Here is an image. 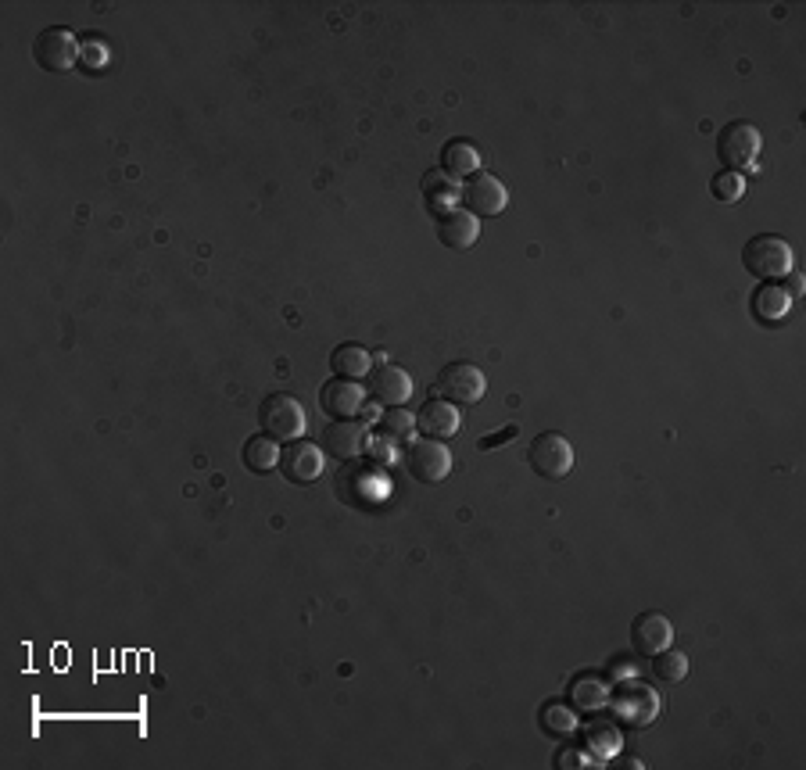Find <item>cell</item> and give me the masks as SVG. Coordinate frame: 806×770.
Segmentation results:
<instances>
[{"label":"cell","instance_id":"cell-1","mask_svg":"<svg viewBox=\"0 0 806 770\" xmlns=\"http://www.w3.org/2000/svg\"><path fill=\"white\" fill-rule=\"evenodd\" d=\"M742 262H746V269L756 280H767V283L785 280V276L792 273V248H789V240L778 237V233H760V237H753L746 244Z\"/></svg>","mask_w":806,"mask_h":770},{"label":"cell","instance_id":"cell-2","mask_svg":"<svg viewBox=\"0 0 806 770\" xmlns=\"http://www.w3.org/2000/svg\"><path fill=\"white\" fill-rule=\"evenodd\" d=\"M258 423L276 441H294L305 430V409H301V402L294 394L276 391L269 398H262V405H258Z\"/></svg>","mask_w":806,"mask_h":770},{"label":"cell","instance_id":"cell-3","mask_svg":"<svg viewBox=\"0 0 806 770\" xmlns=\"http://www.w3.org/2000/svg\"><path fill=\"white\" fill-rule=\"evenodd\" d=\"M760 129L753 122H728L721 129V137H717V154H721V162L728 165V172H742V169H753L756 158H760Z\"/></svg>","mask_w":806,"mask_h":770},{"label":"cell","instance_id":"cell-4","mask_svg":"<svg viewBox=\"0 0 806 770\" xmlns=\"http://www.w3.org/2000/svg\"><path fill=\"white\" fill-rule=\"evenodd\" d=\"M574 445L566 441L563 434L549 430V434H538L534 437L531 452H527V462H531V470L545 480H563L566 473L574 470Z\"/></svg>","mask_w":806,"mask_h":770},{"label":"cell","instance_id":"cell-5","mask_svg":"<svg viewBox=\"0 0 806 770\" xmlns=\"http://www.w3.org/2000/svg\"><path fill=\"white\" fill-rule=\"evenodd\" d=\"M484 391H488V377L473 362H448L438 373V394L452 405L481 402Z\"/></svg>","mask_w":806,"mask_h":770},{"label":"cell","instance_id":"cell-6","mask_svg":"<svg viewBox=\"0 0 806 770\" xmlns=\"http://www.w3.org/2000/svg\"><path fill=\"white\" fill-rule=\"evenodd\" d=\"M79 47H83V43L65 26H51L33 40V58L43 72H69L79 58Z\"/></svg>","mask_w":806,"mask_h":770},{"label":"cell","instance_id":"cell-7","mask_svg":"<svg viewBox=\"0 0 806 770\" xmlns=\"http://www.w3.org/2000/svg\"><path fill=\"white\" fill-rule=\"evenodd\" d=\"M463 205H466V212H473L477 219H481V215L495 219V215L506 212L509 190L502 187V180L491 176V172H473L463 187Z\"/></svg>","mask_w":806,"mask_h":770},{"label":"cell","instance_id":"cell-8","mask_svg":"<svg viewBox=\"0 0 806 770\" xmlns=\"http://www.w3.org/2000/svg\"><path fill=\"white\" fill-rule=\"evenodd\" d=\"M405 462H409V473L420 480V484H441V480L452 473V452H448V445L430 441V437L412 441Z\"/></svg>","mask_w":806,"mask_h":770},{"label":"cell","instance_id":"cell-9","mask_svg":"<svg viewBox=\"0 0 806 770\" xmlns=\"http://www.w3.org/2000/svg\"><path fill=\"white\" fill-rule=\"evenodd\" d=\"M323 448L316 441H305V437H294L291 445L280 448V470L287 480L294 484H312V480L323 477Z\"/></svg>","mask_w":806,"mask_h":770},{"label":"cell","instance_id":"cell-10","mask_svg":"<svg viewBox=\"0 0 806 770\" xmlns=\"http://www.w3.org/2000/svg\"><path fill=\"white\" fill-rule=\"evenodd\" d=\"M631 645H635V652H642V656H656V652L670 649L674 645V624H670L667 613H642L631 624Z\"/></svg>","mask_w":806,"mask_h":770},{"label":"cell","instance_id":"cell-11","mask_svg":"<svg viewBox=\"0 0 806 770\" xmlns=\"http://www.w3.org/2000/svg\"><path fill=\"white\" fill-rule=\"evenodd\" d=\"M362 402H366V391H362L355 380L334 377L319 387V405H323V412L334 416V420H352V416H359Z\"/></svg>","mask_w":806,"mask_h":770},{"label":"cell","instance_id":"cell-12","mask_svg":"<svg viewBox=\"0 0 806 770\" xmlns=\"http://www.w3.org/2000/svg\"><path fill=\"white\" fill-rule=\"evenodd\" d=\"M438 237L445 248L466 251L477 244V237H481V219H477L473 212H466V208H445L438 219Z\"/></svg>","mask_w":806,"mask_h":770},{"label":"cell","instance_id":"cell-13","mask_svg":"<svg viewBox=\"0 0 806 770\" xmlns=\"http://www.w3.org/2000/svg\"><path fill=\"white\" fill-rule=\"evenodd\" d=\"M416 430L430 437V441H445V437H455L463 430V416L452 402L445 398H430L420 412H416Z\"/></svg>","mask_w":806,"mask_h":770},{"label":"cell","instance_id":"cell-14","mask_svg":"<svg viewBox=\"0 0 806 770\" xmlns=\"http://www.w3.org/2000/svg\"><path fill=\"white\" fill-rule=\"evenodd\" d=\"M323 452H330L334 459H359L366 452V427L359 420H334L326 423L323 430Z\"/></svg>","mask_w":806,"mask_h":770},{"label":"cell","instance_id":"cell-15","mask_svg":"<svg viewBox=\"0 0 806 770\" xmlns=\"http://www.w3.org/2000/svg\"><path fill=\"white\" fill-rule=\"evenodd\" d=\"M373 398L384 405H405L412 398V377L395 362H380L377 373H373V384H369Z\"/></svg>","mask_w":806,"mask_h":770},{"label":"cell","instance_id":"cell-16","mask_svg":"<svg viewBox=\"0 0 806 770\" xmlns=\"http://www.w3.org/2000/svg\"><path fill=\"white\" fill-rule=\"evenodd\" d=\"M792 308V294L781 287V283H764V287H756L753 294V312L760 323H778V319L789 316Z\"/></svg>","mask_w":806,"mask_h":770},{"label":"cell","instance_id":"cell-17","mask_svg":"<svg viewBox=\"0 0 806 770\" xmlns=\"http://www.w3.org/2000/svg\"><path fill=\"white\" fill-rule=\"evenodd\" d=\"M441 162H445L448 176H473L481 169V151L470 140H448L445 151H441Z\"/></svg>","mask_w":806,"mask_h":770},{"label":"cell","instance_id":"cell-18","mask_svg":"<svg viewBox=\"0 0 806 770\" xmlns=\"http://www.w3.org/2000/svg\"><path fill=\"white\" fill-rule=\"evenodd\" d=\"M570 699L577 702V710H602L609 702V685L599 674H581L570 681Z\"/></svg>","mask_w":806,"mask_h":770},{"label":"cell","instance_id":"cell-19","mask_svg":"<svg viewBox=\"0 0 806 770\" xmlns=\"http://www.w3.org/2000/svg\"><path fill=\"white\" fill-rule=\"evenodd\" d=\"M244 466L251 473H269L273 466H280V445H276V437L269 434H255L244 445Z\"/></svg>","mask_w":806,"mask_h":770},{"label":"cell","instance_id":"cell-20","mask_svg":"<svg viewBox=\"0 0 806 770\" xmlns=\"http://www.w3.org/2000/svg\"><path fill=\"white\" fill-rule=\"evenodd\" d=\"M369 359H373V355H369L366 348H359V344H341V348L334 351L330 366H334L337 377L359 380V377H366V373H369Z\"/></svg>","mask_w":806,"mask_h":770},{"label":"cell","instance_id":"cell-21","mask_svg":"<svg viewBox=\"0 0 806 770\" xmlns=\"http://www.w3.org/2000/svg\"><path fill=\"white\" fill-rule=\"evenodd\" d=\"M617 710L624 713L627 720H635V724H649L660 706H656V695H652L649 688H627L617 699Z\"/></svg>","mask_w":806,"mask_h":770},{"label":"cell","instance_id":"cell-22","mask_svg":"<svg viewBox=\"0 0 806 770\" xmlns=\"http://www.w3.org/2000/svg\"><path fill=\"white\" fill-rule=\"evenodd\" d=\"M652 674L660 677V681H667V685H678V681L688 677V656L678 649L656 652V656H652Z\"/></svg>","mask_w":806,"mask_h":770},{"label":"cell","instance_id":"cell-23","mask_svg":"<svg viewBox=\"0 0 806 770\" xmlns=\"http://www.w3.org/2000/svg\"><path fill=\"white\" fill-rule=\"evenodd\" d=\"M541 728H545V735L570 738V735H577V713L570 710V706L549 702V706L541 710Z\"/></svg>","mask_w":806,"mask_h":770},{"label":"cell","instance_id":"cell-24","mask_svg":"<svg viewBox=\"0 0 806 770\" xmlns=\"http://www.w3.org/2000/svg\"><path fill=\"white\" fill-rule=\"evenodd\" d=\"M380 427H384V434L391 437V441H409V434L416 430V416L398 409V405H391L387 412H380Z\"/></svg>","mask_w":806,"mask_h":770},{"label":"cell","instance_id":"cell-25","mask_svg":"<svg viewBox=\"0 0 806 770\" xmlns=\"http://www.w3.org/2000/svg\"><path fill=\"white\" fill-rule=\"evenodd\" d=\"M423 190H427L430 208H438V212H445L448 201H452V197H459V190L445 180V172H427V176H423Z\"/></svg>","mask_w":806,"mask_h":770},{"label":"cell","instance_id":"cell-26","mask_svg":"<svg viewBox=\"0 0 806 770\" xmlns=\"http://www.w3.org/2000/svg\"><path fill=\"white\" fill-rule=\"evenodd\" d=\"M584 738H588V745H592L595 753L606 756V753H617L620 749V735L609 724H602V720H595V724H588V731H584Z\"/></svg>","mask_w":806,"mask_h":770},{"label":"cell","instance_id":"cell-27","mask_svg":"<svg viewBox=\"0 0 806 770\" xmlns=\"http://www.w3.org/2000/svg\"><path fill=\"white\" fill-rule=\"evenodd\" d=\"M710 190H713V197H717V201L731 205V201H738V197L746 194V180H742L738 172H717Z\"/></svg>","mask_w":806,"mask_h":770},{"label":"cell","instance_id":"cell-28","mask_svg":"<svg viewBox=\"0 0 806 770\" xmlns=\"http://www.w3.org/2000/svg\"><path fill=\"white\" fill-rule=\"evenodd\" d=\"M79 54H83L86 69H90V72H101L104 65H108V58H112V51H108V43H104L101 36H86L83 47H79Z\"/></svg>","mask_w":806,"mask_h":770},{"label":"cell","instance_id":"cell-29","mask_svg":"<svg viewBox=\"0 0 806 770\" xmlns=\"http://www.w3.org/2000/svg\"><path fill=\"white\" fill-rule=\"evenodd\" d=\"M584 767V756L581 753H574V749H563V753H559V767Z\"/></svg>","mask_w":806,"mask_h":770},{"label":"cell","instance_id":"cell-30","mask_svg":"<svg viewBox=\"0 0 806 770\" xmlns=\"http://www.w3.org/2000/svg\"><path fill=\"white\" fill-rule=\"evenodd\" d=\"M513 434H516V430L509 427L506 434H498V437H481V448H484V452H488V448H498V441H502V437H513Z\"/></svg>","mask_w":806,"mask_h":770},{"label":"cell","instance_id":"cell-31","mask_svg":"<svg viewBox=\"0 0 806 770\" xmlns=\"http://www.w3.org/2000/svg\"><path fill=\"white\" fill-rule=\"evenodd\" d=\"M799 291H803V280H799L796 273H789V294H792V298H796Z\"/></svg>","mask_w":806,"mask_h":770}]
</instances>
